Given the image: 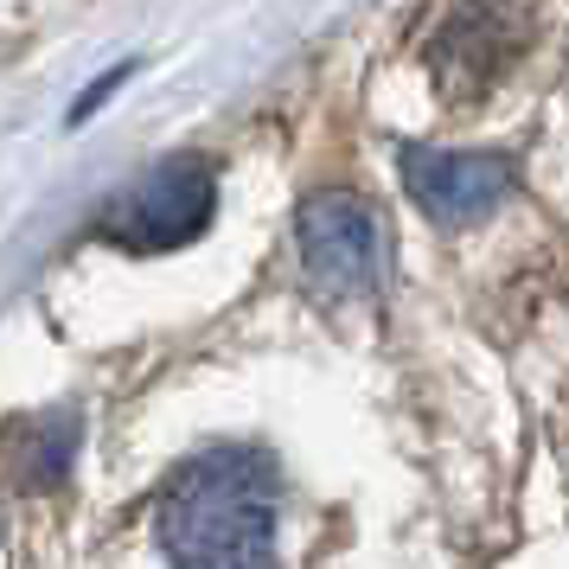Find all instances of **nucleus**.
<instances>
[{"label":"nucleus","mask_w":569,"mask_h":569,"mask_svg":"<svg viewBox=\"0 0 569 569\" xmlns=\"http://www.w3.org/2000/svg\"><path fill=\"white\" fill-rule=\"evenodd\" d=\"M129 78H134V64H116L109 78H97V83H90V90L78 97V109H71V122H90V116H97V109H103V103H109V97H116V90H122Z\"/></svg>","instance_id":"423d86ee"},{"label":"nucleus","mask_w":569,"mask_h":569,"mask_svg":"<svg viewBox=\"0 0 569 569\" xmlns=\"http://www.w3.org/2000/svg\"><path fill=\"white\" fill-rule=\"evenodd\" d=\"M295 243L308 282L333 301H359L385 282V224L352 192H313L295 218Z\"/></svg>","instance_id":"7ed1b4c3"},{"label":"nucleus","mask_w":569,"mask_h":569,"mask_svg":"<svg viewBox=\"0 0 569 569\" xmlns=\"http://www.w3.org/2000/svg\"><path fill=\"white\" fill-rule=\"evenodd\" d=\"M403 186L436 224H473L512 192V160L506 154H461V148H410Z\"/></svg>","instance_id":"39448f33"},{"label":"nucleus","mask_w":569,"mask_h":569,"mask_svg":"<svg viewBox=\"0 0 569 569\" xmlns=\"http://www.w3.org/2000/svg\"><path fill=\"white\" fill-rule=\"evenodd\" d=\"M218 211V180H211L206 160H160L154 173L141 180L103 211V237L116 250H134V257H160V250H180L211 224Z\"/></svg>","instance_id":"f03ea898"},{"label":"nucleus","mask_w":569,"mask_h":569,"mask_svg":"<svg viewBox=\"0 0 569 569\" xmlns=\"http://www.w3.org/2000/svg\"><path fill=\"white\" fill-rule=\"evenodd\" d=\"M282 487L257 448H206L160 492V550L173 569H276Z\"/></svg>","instance_id":"f257e3e1"},{"label":"nucleus","mask_w":569,"mask_h":569,"mask_svg":"<svg viewBox=\"0 0 569 569\" xmlns=\"http://www.w3.org/2000/svg\"><path fill=\"white\" fill-rule=\"evenodd\" d=\"M525 32H531V7L525 0H455L436 46H429V64H436V78L455 97H480L525 52Z\"/></svg>","instance_id":"20e7f679"}]
</instances>
